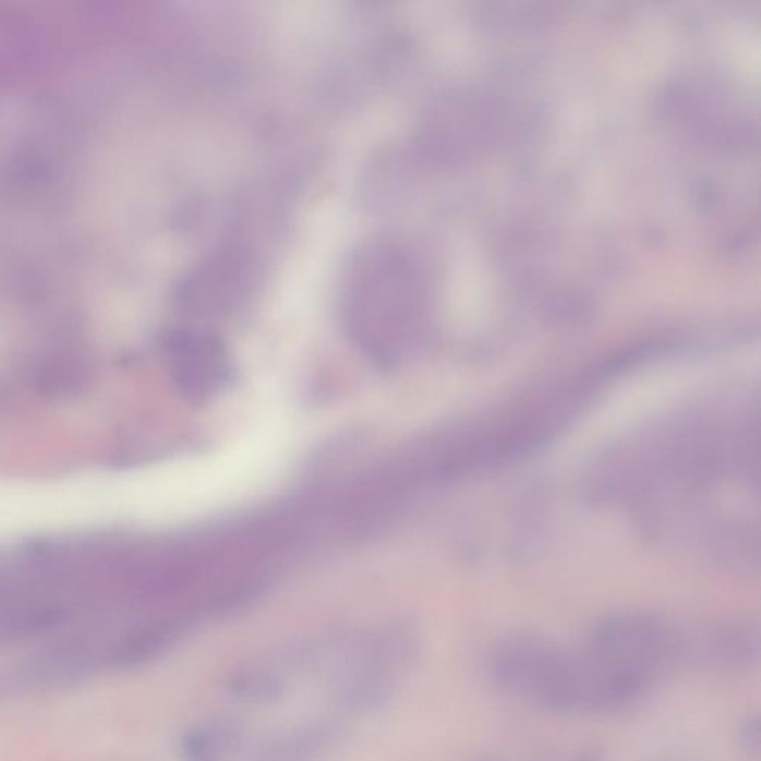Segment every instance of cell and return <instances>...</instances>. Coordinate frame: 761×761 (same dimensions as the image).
Returning <instances> with one entry per match:
<instances>
[{"instance_id": "obj_1", "label": "cell", "mask_w": 761, "mask_h": 761, "mask_svg": "<svg viewBox=\"0 0 761 761\" xmlns=\"http://www.w3.org/2000/svg\"><path fill=\"white\" fill-rule=\"evenodd\" d=\"M495 685L528 705L556 714H605L632 703L631 693L584 645L514 636L490 657Z\"/></svg>"}, {"instance_id": "obj_2", "label": "cell", "mask_w": 761, "mask_h": 761, "mask_svg": "<svg viewBox=\"0 0 761 761\" xmlns=\"http://www.w3.org/2000/svg\"><path fill=\"white\" fill-rule=\"evenodd\" d=\"M166 355L176 386L192 400H207L231 379L232 366L227 350L208 335H171Z\"/></svg>"}, {"instance_id": "obj_3", "label": "cell", "mask_w": 761, "mask_h": 761, "mask_svg": "<svg viewBox=\"0 0 761 761\" xmlns=\"http://www.w3.org/2000/svg\"><path fill=\"white\" fill-rule=\"evenodd\" d=\"M472 761H595L583 752H546L527 750H497L484 752Z\"/></svg>"}, {"instance_id": "obj_4", "label": "cell", "mask_w": 761, "mask_h": 761, "mask_svg": "<svg viewBox=\"0 0 761 761\" xmlns=\"http://www.w3.org/2000/svg\"><path fill=\"white\" fill-rule=\"evenodd\" d=\"M740 751L746 752L748 759L759 760L760 757V723L759 718H747L740 724L738 730Z\"/></svg>"}]
</instances>
